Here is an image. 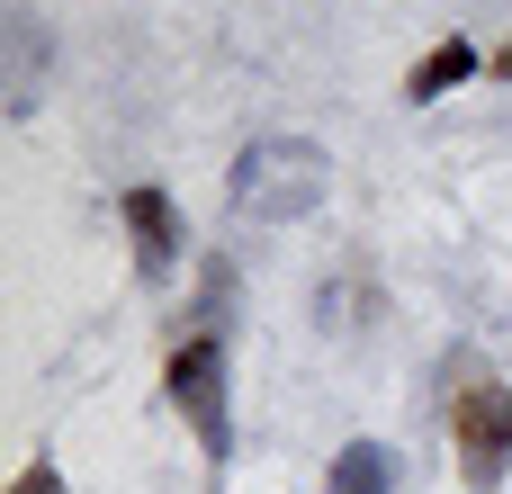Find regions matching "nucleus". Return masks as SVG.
<instances>
[{
	"label": "nucleus",
	"mask_w": 512,
	"mask_h": 494,
	"mask_svg": "<svg viewBox=\"0 0 512 494\" xmlns=\"http://www.w3.org/2000/svg\"><path fill=\"white\" fill-rule=\"evenodd\" d=\"M324 189H333V162L306 135H261L234 162V216H252V225H306L324 207Z\"/></svg>",
	"instance_id": "f257e3e1"
},
{
	"label": "nucleus",
	"mask_w": 512,
	"mask_h": 494,
	"mask_svg": "<svg viewBox=\"0 0 512 494\" xmlns=\"http://www.w3.org/2000/svg\"><path fill=\"white\" fill-rule=\"evenodd\" d=\"M450 441H459V477L477 494H495L512 477V396L495 378H468L450 405Z\"/></svg>",
	"instance_id": "f03ea898"
},
{
	"label": "nucleus",
	"mask_w": 512,
	"mask_h": 494,
	"mask_svg": "<svg viewBox=\"0 0 512 494\" xmlns=\"http://www.w3.org/2000/svg\"><path fill=\"white\" fill-rule=\"evenodd\" d=\"M162 396L180 405V423H189L207 450H225V441H234V405H225V351H216V333H189V342L171 351Z\"/></svg>",
	"instance_id": "7ed1b4c3"
},
{
	"label": "nucleus",
	"mask_w": 512,
	"mask_h": 494,
	"mask_svg": "<svg viewBox=\"0 0 512 494\" xmlns=\"http://www.w3.org/2000/svg\"><path fill=\"white\" fill-rule=\"evenodd\" d=\"M126 234H135L144 279H162V270H171V252H180V207H171L162 189H126Z\"/></svg>",
	"instance_id": "20e7f679"
},
{
	"label": "nucleus",
	"mask_w": 512,
	"mask_h": 494,
	"mask_svg": "<svg viewBox=\"0 0 512 494\" xmlns=\"http://www.w3.org/2000/svg\"><path fill=\"white\" fill-rule=\"evenodd\" d=\"M324 494H396V459H387V441H342V459H333Z\"/></svg>",
	"instance_id": "39448f33"
},
{
	"label": "nucleus",
	"mask_w": 512,
	"mask_h": 494,
	"mask_svg": "<svg viewBox=\"0 0 512 494\" xmlns=\"http://www.w3.org/2000/svg\"><path fill=\"white\" fill-rule=\"evenodd\" d=\"M468 72H477V54H468V45L450 36V45H432V54H423L414 72H405V99H441V90H459Z\"/></svg>",
	"instance_id": "423d86ee"
},
{
	"label": "nucleus",
	"mask_w": 512,
	"mask_h": 494,
	"mask_svg": "<svg viewBox=\"0 0 512 494\" xmlns=\"http://www.w3.org/2000/svg\"><path fill=\"white\" fill-rule=\"evenodd\" d=\"M9 494H63V477H54V459H27V468H18V486Z\"/></svg>",
	"instance_id": "0eeeda50"
}]
</instances>
